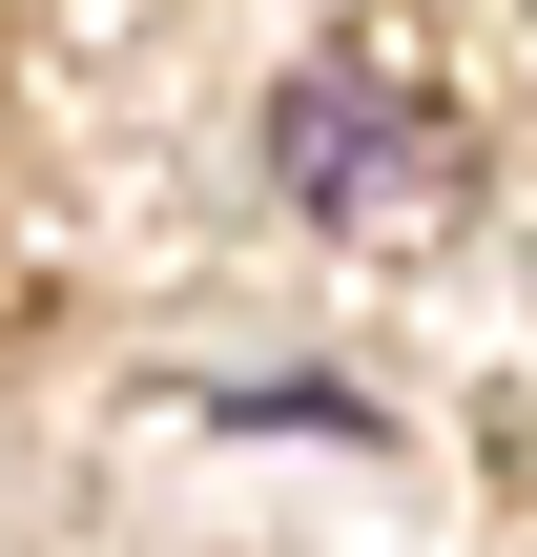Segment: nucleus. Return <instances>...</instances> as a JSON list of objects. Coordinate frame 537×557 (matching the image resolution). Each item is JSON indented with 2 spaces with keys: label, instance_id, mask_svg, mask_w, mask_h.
Returning <instances> with one entry per match:
<instances>
[{
  "label": "nucleus",
  "instance_id": "nucleus-1",
  "mask_svg": "<svg viewBox=\"0 0 537 557\" xmlns=\"http://www.w3.org/2000/svg\"><path fill=\"white\" fill-rule=\"evenodd\" d=\"M269 165H290L310 207H352V227H414V207H455V145H435V124H393L373 83H290V103H269Z\"/></svg>",
  "mask_w": 537,
  "mask_h": 557
}]
</instances>
